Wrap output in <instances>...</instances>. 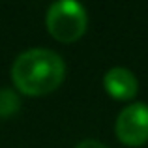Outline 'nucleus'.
I'll return each instance as SVG.
<instances>
[{"mask_svg":"<svg viewBox=\"0 0 148 148\" xmlns=\"http://www.w3.org/2000/svg\"><path fill=\"white\" fill-rule=\"evenodd\" d=\"M66 64L58 53L43 47L26 49L11 66V79L23 94H49L64 81Z\"/></svg>","mask_w":148,"mask_h":148,"instance_id":"obj_1","label":"nucleus"},{"mask_svg":"<svg viewBox=\"0 0 148 148\" xmlns=\"http://www.w3.org/2000/svg\"><path fill=\"white\" fill-rule=\"evenodd\" d=\"M49 32L58 41H75L86 30V11L75 0H56L49 6L45 15Z\"/></svg>","mask_w":148,"mask_h":148,"instance_id":"obj_2","label":"nucleus"},{"mask_svg":"<svg viewBox=\"0 0 148 148\" xmlns=\"http://www.w3.org/2000/svg\"><path fill=\"white\" fill-rule=\"evenodd\" d=\"M116 135L130 146H139L148 141V105L131 103L120 111L116 118Z\"/></svg>","mask_w":148,"mask_h":148,"instance_id":"obj_3","label":"nucleus"},{"mask_svg":"<svg viewBox=\"0 0 148 148\" xmlns=\"http://www.w3.org/2000/svg\"><path fill=\"white\" fill-rule=\"evenodd\" d=\"M105 90L118 99H130L137 94L139 83L135 79V75L126 68H111L103 77Z\"/></svg>","mask_w":148,"mask_h":148,"instance_id":"obj_4","label":"nucleus"},{"mask_svg":"<svg viewBox=\"0 0 148 148\" xmlns=\"http://www.w3.org/2000/svg\"><path fill=\"white\" fill-rule=\"evenodd\" d=\"M19 109V98L10 88H0V118L13 114Z\"/></svg>","mask_w":148,"mask_h":148,"instance_id":"obj_5","label":"nucleus"},{"mask_svg":"<svg viewBox=\"0 0 148 148\" xmlns=\"http://www.w3.org/2000/svg\"><path fill=\"white\" fill-rule=\"evenodd\" d=\"M75 148H107V146H105L103 143L96 141V139H84V141H81Z\"/></svg>","mask_w":148,"mask_h":148,"instance_id":"obj_6","label":"nucleus"}]
</instances>
